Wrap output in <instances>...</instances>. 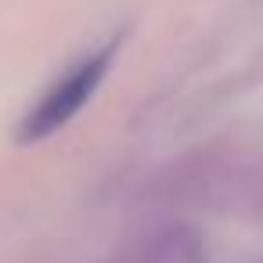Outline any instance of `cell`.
I'll use <instances>...</instances> for the list:
<instances>
[{"label":"cell","mask_w":263,"mask_h":263,"mask_svg":"<svg viewBox=\"0 0 263 263\" xmlns=\"http://www.w3.org/2000/svg\"><path fill=\"white\" fill-rule=\"evenodd\" d=\"M119 44H123V36H112L108 44L94 47L90 54H83L69 72H62V76L44 90V98H40V101L22 116V123H18V134H15L18 144L47 141L54 130H62L65 123H72V119L80 116V108L90 101V94L101 87L105 72L112 69Z\"/></svg>","instance_id":"cell-1"}]
</instances>
